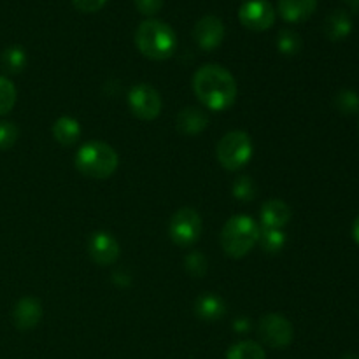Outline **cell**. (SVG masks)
<instances>
[{
    "mask_svg": "<svg viewBox=\"0 0 359 359\" xmlns=\"http://www.w3.org/2000/svg\"><path fill=\"white\" fill-rule=\"evenodd\" d=\"M193 91L209 111H224L237 98L235 77L221 65H203L193 76Z\"/></svg>",
    "mask_w": 359,
    "mask_h": 359,
    "instance_id": "obj_1",
    "label": "cell"
},
{
    "mask_svg": "<svg viewBox=\"0 0 359 359\" xmlns=\"http://www.w3.org/2000/svg\"><path fill=\"white\" fill-rule=\"evenodd\" d=\"M135 44L146 58L167 60L177 48V37L167 23L160 20H146L135 32Z\"/></svg>",
    "mask_w": 359,
    "mask_h": 359,
    "instance_id": "obj_2",
    "label": "cell"
},
{
    "mask_svg": "<svg viewBox=\"0 0 359 359\" xmlns=\"http://www.w3.org/2000/svg\"><path fill=\"white\" fill-rule=\"evenodd\" d=\"M259 230L252 217L244 214L230 217L221 230V248L230 258H242L258 244Z\"/></svg>",
    "mask_w": 359,
    "mask_h": 359,
    "instance_id": "obj_3",
    "label": "cell"
},
{
    "mask_svg": "<svg viewBox=\"0 0 359 359\" xmlns=\"http://www.w3.org/2000/svg\"><path fill=\"white\" fill-rule=\"evenodd\" d=\"M119 163L118 153L109 144L93 140L81 146L76 154V167L83 175L91 179H107L116 172Z\"/></svg>",
    "mask_w": 359,
    "mask_h": 359,
    "instance_id": "obj_4",
    "label": "cell"
},
{
    "mask_svg": "<svg viewBox=\"0 0 359 359\" xmlns=\"http://www.w3.org/2000/svg\"><path fill=\"white\" fill-rule=\"evenodd\" d=\"M251 137L242 130L226 133L217 144V160L226 170H241L251 161Z\"/></svg>",
    "mask_w": 359,
    "mask_h": 359,
    "instance_id": "obj_5",
    "label": "cell"
},
{
    "mask_svg": "<svg viewBox=\"0 0 359 359\" xmlns=\"http://www.w3.org/2000/svg\"><path fill=\"white\" fill-rule=\"evenodd\" d=\"M202 228V217L198 216V212L195 209L184 207L172 216L170 223H168V235L174 244L181 245V248H189L198 242Z\"/></svg>",
    "mask_w": 359,
    "mask_h": 359,
    "instance_id": "obj_6",
    "label": "cell"
},
{
    "mask_svg": "<svg viewBox=\"0 0 359 359\" xmlns=\"http://www.w3.org/2000/svg\"><path fill=\"white\" fill-rule=\"evenodd\" d=\"M259 339L272 349H284L293 342V326L284 316L266 314L258 326Z\"/></svg>",
    "mask_w": 359,
    "mask_h": 359,
    "instance_id": "obj_7",
    "label": "cell"
},
{
    "mask_svg": "<svg viewBox=\"0 0 359 359\" xmlns=\"http://www.w3.org/2000/svg\"><path fill=\"white\" fill-rule=\"evenodd\" d=\"M128 105L133 116L144 121L156 119L161 112V97L149 84H137L130 90Z\"/></svg>",
    "mask_w": 359,
    "mask_h": 359,
    "instance_id": "obj_8",
    "label": "cell"
},
{
    "mask_svg": "<svg viewBox=\"0 0 359 359\" xmlns=\"http://www.w3.org/2000/svg\"><path fill=\"white\" fill-rule=\"evenodd\" d=\"M238 20L252 32L269 30L276 21V9L269 0H249L238 11Z\"/></svg>",
    "mask_w": 359,
    "mask_h": 359,
    "instance_id": "obj_9",
    "label": "cell"
},
{
    "mask_svg": "<svg viewBox=\"0 0 359 359\" xmlns=\"http://www.w3.org/2000/svg\"><path fill=\"white\" fill-rule=\"evenodd\" d=\"M193 39L196 44L205 51H212L223 42L224 39V25L217 16L207 14L196 21L193 28Z\"/></svg>",
    "mask_w": 359,
    "mask_h": 359,
    "instance_id": "obj_10",
    "label": "cell"
},
{
    "mask_svg": "<svg viewBox=\"0 0 359 359\" xmlns=\"http://www.w3.org/2000/svg\"><path fill=\"white\" fill-rule=\"evenodd\" d=\"M88 251H90L91 259L100 266L112 265L119 258L118 241L107 231H97L91 235L88 242Z\"/></svg>",
    "mask_w": 359,
    "mask_h": 359,
    "instance_id": "obj_11",
    "label": "cell"
},
{
    "mask_svg": "<svg viewBox=\"0 0 359 359\" xmlns=\"http://www.w3.org/2000/svg\"><path fill=\"white\" fill-rule=\"evenodd\" d=\"M42 319V305L37 298H21L13 309V323L18 330L27 332L35 328Z\"/></svg>",
    "mask_w": 359,
    "mask_h": 359,
    "instance_id": "obj_12",
    "label": "cell"
},
{
    "mask_svg": "<svg viewBox=\"0 0 359 359\" xmlns=\"http://www.w3.org/2000/svg\"><path fill=\"white\" fill-rule=\"evenodd\" d=\"M291 221V209L283 200L272 198L262 207V228L283 230Z\"/></svg>",
    "mask_w": 359,
    "mask_h": 359,
    "instance_id": "obj_13",
    "label": "cell"
},
{
    "mask_svg": "<svg viewBox=\"0 0 359 359\" xmlns=\"http://www.w3.org/2000/svg\"><path fill=\"white\" fill-rule=\"evenodd\" d=\"M318 0H279L277 11L280 18L287 23H302L307 21L316 13Z\"/></svg>",
    "mask_w": 359,
    "mask_h": 359,
    "instance_id": "obj_14",
    "label": "cell"
},
{
    "mask_svg": "<svg viewBox=\"0 0 359 359\" xmlns=\"http://www.w3.org/2000/svg\"><path fill=\"white\" fill-rule=\"evenodd\" d=\"M323 30H325V35L330 41H344V39L349 37V34L353 32V20H351V16L346 11L337 9L328 14V18L325 20Z\"/></svg>",
    "mask_w": 359,
    "mask_h": 359,
    "instance_id": "obj_15",
    "label": "cell"
},
{
    "mask_svg": "<svg viewBox=\"0 0 359 359\" xmlns=\"http://www.w3.org/2000/svg\"><path fill=\"white\" fill-rule=\"evenodd\" d=\"M209 125V118L198 107H184L177 114V130L184 135H198Z\"/></svg>",
    "mask_w": 359,
    "mask_h": 359,
    "instance_id": "obj_16",
    "label": "cell"
},
{
    "mask_svg": "<svg viewBox=\"0 0 359 359\" xmlns=\"http://www.w3.org/2000/svg\"><path fill=\"white\" fill-rule=\"evenodd\" d=\"M195 314L198 316L202 321L214 323L226 314V305H224L223 298L216 297V294L205 293L202 294V297H198V300H196Z\"/></svg>",
    "mask_w": 359,
    "mask_h": 359,
    "instance_id": "obj_17",
    "label": "cell"
},
{
    "mask_svg": "<svg viewBox=\"0 0 359 359\" xmlns=\"http://www.w3.org/2000/svg\"><path fill=\"white\" fill-rule=\"evenodd\" d=\"M53 135L58 140L62 146H72L77 142L81 135V125L77 119L70 118V116H62L53 125Z\"/></svg>",
    "mask_w": 359,
    "mask_h": 359,
    "instance_id": "obj_18",
    "label": "cell"
},
{
    "mask_svg": "<svg viewBox=\"0 0 359 359\" xmlns=\"http://www.w3.org/2000/svg\"><path fill=\"white\" fill-rule=\"evenodd\" d=\"M0 65L9 74L21 72L27 65V53L20 46H11V48L4 49V53L0 55Z\"/></svg>",
    "mask_w": 359,
    "mask_h": 359,
    "instance_id": "obj_19",
    "label": "cell"
},
{
    "mask_svg": "<svg viewBox=\"0 0 359 359\" xmlns=\"http://www.w3.org/2000/svg\"><path fill=\"white\" fill-rule=\"evenodd\" d=\"M265 351L258 342L252 340H244L230 347L226 359H265Z\"/></svg>",
    "mask_w": 359,
    "mask_h": 359,
    "instance_id": "obj_20",
    "label": "cell"
},
{
    "mask_svg": "<svg viewBox=\"0 0 359 359\" xmlns=\"http://www.w3.org/2000/svg\"><path fill=\"white\" fill-rule=\"evenodd\" d=\"M259 245L269 255H276V252L283 251L284 244H286V235L280 230H270V228H262L259 230Z\"/></svg>",
    "mask_w": 359,
    "mask_h": 359,
    "instance_id": "obj_21",
    "label": "cell"
},
{
    "mask_svg": "<svg viewBox=\"0 0 359 359\" xmlns=\"http://www.w3.org/2000/svg\"><path fill=\"white\" fill-rule=\"evenodd\" d=\"M277 48L283 55L294 56L302 49V37L294 30H280L277 35Z\"/></svg>",
    "mask_w": 359,
    "mask_h": 359,
    "instance_id": "obj_22",
    "label": "cell"
},
{
    "mask_svg": "<svg viewBox=\"0 0 359 359\" xmlns=\"http://www.w3.org/2000/svg\"><path fill=\"white\" fill-rule=\"evenodd\" d=\"M16 104V88L7 77L0 76V116L13 111Z\"/></svg>",
    "mask_w": 359,
    "mask_h": 359,
    "instance_id": "obj_23",
    "label": "cell"
},
{
    "mask_svg": "<svg viewBox=\"0 0 359 359\" xmlns=\"http://www.w3.org/2000/svg\"><path fill=\"white\" fill-rule=\"evenodd\" d=\"M335 107L342 114H356L359 111V95L353 90H342L335 97Z\"/></svg>",
    "mask_w": 359,
    "mask_h": 359,
    "instance_id": "obj_24",
    "label": "cell"
},
{
    "mask_svg": "<svg viewBox=\"0 0 359 359\" xmlns=\"http://www.w3.org/2000/svg\"><path fill=\"white\" fill-rule=\"evenodd\" d=\"M231 191H233L235 198L241 200V202H251V200H255L258 189H256L255 181L251 177H248V175H244V177H238L235 181Z\"/></svg>",
    "mask_w": 359,
    "mask_h": 359,
    "instance_id": "obj_25",
    "label": "cell"
},
{
    "mask_svg": "<svg viewBox=\"0 0 359 359\" xmlns=\"http://www.w3.org/2000/svg\"><path fill=\"white\" fill-rule=\"evenodd\" d=\"M20 130L14 123L9 121H0V151L11 149L16 144Z\"/></svg>",
    "mask_w": 359,
    "mask_h": 359,
    "instance_id": "obj_26",
    "label": "cell"
},
{
    "mask_svg": "<svg viewBox=\"0 0 359 359\" xmlns=\"http://www.w3.org/2000/svg\"><path fill=\"white\" fill-rule=\"evenodd\" d=\"M186 270L193 277H202L207 272L205 256L200 255V252H189L188 258H186Z\"/></svg>",
    "mask_w": 359,
    "mask_h": 359,
    "instance_id": "obj_27",
    "label": "cell"
},
{
    "mask_svg": "<svg viewBox=\"0 0 359 359\" xmlns=\"http://www.w3.org/2000/svg\"><path fill=\"white\" fill-rule=\"evenodd\" d=\"M135 7L144 16H154L163 7V0H135Z\"/></svg>",
    "mask_w": 359,
    "mask_h": 359,
    "instance_id": "obj_28",
    "label": "cell"
},
{
    "mask_svg": "<svg viewBox=\"0 0 359 359\" xmlns=\"http://www.w3.org/2000/svg\"><path fill=\"white\" fill-rule=\"evenodd\" d=\"M72 2H74V7H76L77 11L91 14V13H97V11H100L102 7L107 4V0H72Z\"/></svg>",
    "mask_w": 359,
    "mask_h": 359,
    "instance_id": "obj_29",
    "label": "cell"
},
{
    "mask_svg": "<svg viewBox=\"0 0 359 359\" xmlns=\"http://www.w3.org/2000/svg\"><path fill=\"white\" fill-rule=\"evenodd\" d=\"M353 237H354V241L359 244V216L356 217V221H354V224H353Z\"/></svg>",
    "mask_w": 359,
    "mask_h": 359,
    "instance_id": "obj_30",
    "label": "cell"
},
{
    "mask_svg": "<svg viewBox=\"0 0 359 359\" xmlns=\"http://www.w3.org/2000/svg\"><path fill=\"white\" fill-rule=\"evenodd\" d=\"M235 328H237V330H245V328H249V325H248V323H244V319H241V321H238V323H235Z\"/></svg>",
    "mask_w": 359,
    "mask_h": 359,
    "instance_id": "obj_31",
    "label": "cell"
},
{
    "mask_svg": "<svg viewBox=\"0 0 359 359\" xmlns=\"http://www.w3.org/2000/svg\"><path fill=\"white\" fill-rule=\"evenodd\" d=\"M342 359H359L358 354H346Z\"/></svg>",
    "mask_w": 359,
    "mask_h": 359,
    "instance_id": "obj_32",
    "label": "cell"
},
{
    "mask_svg": "<svg viewBox=\"0 0 359 359\" xmlns=\"http://www.w3.org/2000/svg\"><path fill=\"white\" fill-rule=\"evenodd\" d=\"M346 2L351 4V6H354V7L359 6V0H346Z\"/></svg>",
    "mask_w": 359,
    "mask_h": 359,
    "instance_id": "obj_33",
    "label": "cell"
}]
</instances>
